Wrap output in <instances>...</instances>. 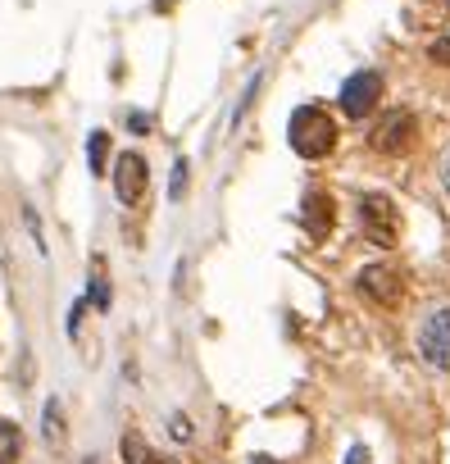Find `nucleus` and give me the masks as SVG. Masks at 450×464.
Here are the masks:
<instances>
[{
    "label": "nucleus",
    "mask_w": 450,
    "mask_h": 464,
    "mask_svg": "<svg viewBox=\"0 0 450 464\" xmlns=\"http://www.w3.org/2000/svg\"><path fill=\"white\" fill-rule=\"evenodd\" d=\"M182 187H187V164L173 169V196H182Z\"/></svg>",
    "instance_id": "nucleus-13"
},
{
    "label": "nucleus",
    "mask_w": 450,
    "mask_h": 464,
    "mask_svg": "<svg viewBox=\"0 0 450 464\" xmlns=\"http://www.w3.org/2000/svg\"><path fill=\"white\" fill-rule=\"evenodd\" d=\"M91 169H105V132H91Z\"/></svg>",
    "instance_id": "nucleus-12"
},
{
    "label": "nucleus",
    "mask_w": 450,
    "mask_h": 464,
    "mask_svg": "<svg viewBox=\"0 0 450 464\" xmlns=\"http://www.w3.org/2000/svg\"><path fill=\"white\" fill-rule=\"evenodd\" d=\"M359 227L364 237L378 242V246H391L396 232H400V218H396V205L387 196H359Z\"/></svg>",
    "instance_id": "nucleus-3"
},
{
    "label": "nucleus",
    "mask_w": 450,
    "mask_h": 464,
    "mask_svg": "<svg viewBox=\"0 0 450 464\" xmlns=\"http://www.w3.org/2000/svg\"><path fill=\"white\" fill-rule=\"evenodd\" d=\"M19 455H24V432L10 419H0V464H19Z\"/></svg>",
    "instance_id": "nucleus-9"
},
{
    "label": "nucleus",
    "mask_w": 450,
    "mask_h": 464,
    "mask_svg": "<svg viewBox=\"0 0 450 464\" xmlns=\"http://www.w3.org/2000/svg\"><path fill=\"white\" fill-rule=\"evenodd\" d=\"M418 355L427 369H450V305L432 310L418 328Z\"/></svg>",
    "instance_id": "nucleus-2"
},
{
    "label": "nucleus",
    "mask_w": 450,
    "mask_h": 464,
    "mask_svg": "<svg viewBox=\"0 0 450 464\" xmlns=\"http://www.w3.org/2000/svg\"><path fill=\"white\" fill-rule=\"evenodd\" d=\"M146 182H150L146 160H141L137 150H123L119 164H114V196H119L123 205H137V200L146 196Z\"/></svg>",
    "instance_id": "nucleus-6"
},
{
    "label": "nucleus",
    "mask_w": 450,
    "mask_h": 464,
    "mask_svg": "<svg viewBox=\"0 0 450 464\" xmlns=\"http://www.w3.org/2000/svg\"><path fill=\"white\" fill-rule=\"evenodd\" d=\"M287 137H292V150L305 155V160H323L332 146H337V123L328 110L319 105H301L287 123Z\"/></svg>",
    "instance_id": "nucleus-1"
},
{
    "label": "nucleus",
    "mask_w": 450,
    "mask_h": 464,
    "mask_svg": "<svg viewBox=\"0 0 450 464\" xmlns=\"http://www.w3.org/2000/svg\"><path fill=\"white\" fill-rule=\"evenodd\" d=\"M346 464H364V450H359V446H355V450H350V459H346Z\"/></svg>",
    "instance_id": "nucleus-17"
},
{
    "label": "nucleus",
    "mask_w": 450,
    "mask_h": 464,
    "mask_svg": "<svg viewBox=\"0 0 450 464\" xmlns=\"http://www.w3.org/2000/svg\"><path fill=\"white\" fill-rule=\"evenodd\" d=\"M137 464H173V459H164V455H150V450H146V455H141Z\"/></svg>",
    "instance_id": "nucleus-16"
},
{
    "label": "nucleus",
    "mask_w": 450,
    "mask_h": 464,
    "mask_svg": "<svg viewBox=\"0 0 450 464\" xmlns=\"http://www.w3.org/2000/svg\"><path fill=\"white\" fill-rule=\"evenodd\" d=\"M359 292L378 305H396L400 301V274L387 269V265H369V269H359Z\"/></svg>",
    "instance_id": "nucleus-7"
},
{
    "label": "nucleus",
    "mask_w": 450,
    "mask_h": 464,
    "mask_svg": "<svg viewBox=\"0 0 450 464\" xmlns=\"http://www.w3.org/2000/svg\"><path fill=\"white\" fill-rule=\"evenodd\" d=\"M173 437H182V441H187V437H191V423H187V419H182V414H177V419H173Z\"/></svg>",
    "instance_id": "nucleus-14"
},
{
    "label": "nucleus",
    "mask_w": 450,
    "mask_h": 464,
    "mask_svg": "<svg viewBox=\"0 0 450 464\" xmlns=\"http://www.w3.org/2000/svg\"><path fill=\"white\" fill-rule=\"evenodd\" d=\"M255 464H278V459H269V455H260V459H255Z\"/></svg>",
    "instance_id": "nucleus-18"
},
{
    "label": "nucleus",
    "mask_w": 450,
    "mask_h": 464,
    "mask_svg": "<svg viewBox=\"0 0 450 464\" xmlns=\"http://www.w3.org/2000/svg\"><path fill=\"white\" fill-rule=\"evenodd\" d=\"M414 137H418V119H414L409 110H391V114H382V123L373 128V150L400 155V150H409Z\"/></svg>",
    "instance_id": "nucleus-5"
},
{
    "label": "nucleus",
    "mask_w": 450,
    "mask_h": 464,
    "mask_svg": "<svg viewBox=\"0 0 450 464\" xmlns=\"http://www.w3.org/2000/svg\"><path fill=\"white\" fill-rule=\"evenodd\" d=\"M441 187H445V196H450V155L441 160Z\"/></svg>",
    "instance_id": "nucleus-15"
},
{
    "label": "nucleus",
    "mask_w": 450,
    "mask_h": 464,
    "mask_svg": "<svg viewBox=\"0 0 450 464\" xmlns=\"http://www.w3.org/2000/svg\"><path fill=\"white\" fill-rule=\"evenodd\" d=\"M427 60H432V64H441V69H450V33H445V37H436V42L427 46Z\"/></svg>",
    "instance_id": "nucleus-10"
},
{
    "label": "nucleus",
    "mask_w": 450,
    "mask_h": 464,
    "mask_svg": "<svg viewBox=\"0 0 450 464\" xmlns=\"http://www.w3.org/2000/svg\"><path fill=\"white\" fill-rule=\"evenodd\" d=\"M46 437H51V441L64 437V423H60V405H55V401L46 405Z\"/></svg>",
    "instance_id": "nucleus-11"
},
{
    "label": "nucleus",
    "mask_w": 450,
    "mask_h": 464,
    "mask_svg": "<svg viewBox=\"0 0 450 464\" xmlns=\"http://www.w3.org/2000/svg\"><path fill=\"white\" fill-rule=\"evenodd\" d=\"M332 196H323V191H310L305 196V227H310V237H328L332 232Z\"/></svg>",
    "instance_id": "nucleus-8"
},
{
    "label": "nucleus",
    "mask_w": 450,
    "mask_h": 464,
    "mask_svg": "<svg viewBox=\"0 0 450 464\" xmlns=\"http://www.w3.org/2000/svg\"><path fill=\"white\" fill-rule=\"evenodd\" d=\"M341 110L350 114V119H364V114H373L378 110V101H382V73H373V69H359V73H350L346 82H341Z\"/></svg>",
    "instance_id": "nucleus-4"
}]
</instances>
